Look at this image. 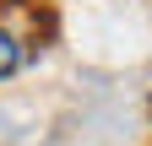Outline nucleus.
<instances>
[{
    "label": "nucleus",
    "mask_w": 152,
    "mask_h": 146,
    "mask_svg": "<svg viewBox=\"0 0 152 146\" xmlns=\"http://www.w3.org/2000/svg\"><path fill=\"white\" fill-rule=\"evenodd\" d=\"M16 65H22V43H16V33L0 22V81L16 76Z\"/></svg>",
    "instance_id": "1"
}]
</instances>
